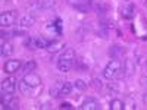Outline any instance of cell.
Segmentation results:
<instances>
[{
    "label": "cell",
    "instance_id": "6da1fadb",
    "mask_svg": "<svg viewBox=\"0 0 147 110\" xmlns=\"http://www.w3.org/2000/svg\"><path fill=\"white\" fill-rule=\"evenodd\" d=\"M122 75H125V70H124V65L119 59L113 57L110 62L106 65L105 70H103V76L109 81H113L116 78H121Z\"/></svg>",
    "mask_w": 147,
    "mask_h": 110
},
{
    "label": "cell",
    "instance_id": "7a4b0ae2",
    "mask_svg": "<svg viewBox=\"0 0 147 110\" xmlns=\"http://www.w3.org/2000/svg\"><path fill=\"white\" fill-rule=\"evenodd\" d=\"M18 19V12L16 10H7V12H2L0 15V23L2 27H10L13 25Z\"/></svg>",
    "mask_w": 147,
    "mask_h": 110
},
{
    "label": "cell",
    "instance_id": "3957f363",
    "mask_svg": "<svg viewBox=\"0 0 147 110\" xmlns=\"http://www.w3.org/2000/svg\"><path fill=\"white\" fill-rule=\"evenodd\" d=\"M18 88H19V91H21L22 94H25V95H31V97L38 95V93H40V90H41V87H31V85H28L24 79H22V81H19Z\"/></svg>",
    "mask_w": 147,
    "mask_h": 110
},
{
    "label": "cell",
    "instance_id": "277c9868",
    "mask_svg": "<svg viewBox=\"0 0 147 110\" xmlns=\"http://www.w3.org/2000/svg\"><path fill=\"white\" fill-rule=\"evenodd\" d=\"M15 88H16L15 78H6L2 82V94H13Z\"/></svg>",
    "mask_w": 147,
    "mask_h": 110
},
{
    "label": "cell",
    "instance_id": "5b68a950",
    "mask_svg": "<svg viewBox=\"0 0 147 110\" xmlns=\"http://www.w3.org/2000/svg\"><path fill=\"white\" fill-rule=\"evenodd\" d=\"M24 81H25L28 85L31 87H41V78L38 75H35L34 72H28L25 73V76H24Z\"/></svg>",
    "mask_w": 147,
    "mask_h": 110
},
{
    "label": "cell",
    "instance_id": "8992f818",
    "mask_svg": "<svg viewBox=\"0 0 147 110\" xmlns=\"http://www.w3.org/2000/svg\"><path fill=\"white\" fill-rule=\"evenodd\" d=\"M21 66H22V63L19 62V60L10 59V60H7V62L5 63V70L7 73H15V72H18L21 69Z\"/></svg>",
    "mask_w": 147,
    "mask_h": 110
},
{
    "label": "cell",
    "instance_id": "52a82bcc",
    "mask_svg": "<svg viewBox=\"0 0 147 110\" xmlns=\"http://www.w3.org/2000/svg\"><path fill=\"white\" fill-rule=\"evenodd\" d=\"M80 107L82 110H99L100 104H99V101L94 100V99H87V100H84V103Z\"/></svg>",
    "mask_w": 147,
    "mask_h": 110
},
{
    "label": "cell",
    "instance_id": "ba28073f",
    "mask_svg": "<svg viewBox=\"0 0 147 110\" xmlns=\"http://www.w3.org/2000/svg\"><path fill=\"white\" fill-rule=\"evenodd\" d=\"M74 62L75 60H63V59H59L57 60V68L60 72H69L72 68H74Z\"/></svg>",
    "mask_w": 147,
    "mask_h": 110
},
{
    "label": "cell",
    "instance_id": "9c48e42d",
    "mask_svg": "<svg viewBox=\"0 0 147 110\" xmlns=\"http://www.w3.org/2000/svg\"><path fill=\"white\" fill-rule=\"evenodd\" d=\"M63 47H66L63 41H50V44L47 46V52L49 53H57L59 50H62Z\"/></svg>",
    "mask_w": 147,
    "mask_h": 110
},
{
    "label": "cell",
    "instance_id": "30bf717a",
    "mask_svg": "<svg viewBox=\"0 0 147 110\" xmlns=\"http://www.w3.org/2000/svg\"><path fill=\"white\" fill-rule=\"evenodd\" d=\"M12 53H13V46H12V43H9V41H2V56H3V57H7V56H10Z\"/></svg>",
    "mask_w": 147,
    "mask_h": 110
},
{
    "label": "cell",
    "instance_id": "8fae6325",
    "mask_svg": "<svg viewBox=\"0 0 147 110\" xmlns=\"http://www.w3.org/2000/svg\"><path fill=\"white\" fill-rule=\"evenodd\" d=\"M34 23H35V18L32 15H25V16H22V19H21V25L24 28H30V27L34 25Z\"/></svg>",
    "mask_w": 147,
    "mask_h": 110
},
{
    "label": "cell",
    "instance_id": "7c38bea8",
    "mask_svg": "<svg viewBox=\"0 0 147 110\" xmlns=\"http://www.w3.org/2000/svg\"><path fill=\"white\" fill-rule=\"evenodd\" d=\"M134 12H136V6L128 5V6H125L124 9H122V16H124L125 19H131L134 16Z\"/></svg>",
    "mask_w": 147,
    "mask_h": 110
},
{
    "label": "cell",
    "instance_id": "4fadbf2b",
    "mask_svg": "<svg viewBox=\"0 0 147 110\" xmlns=\"http://www.w3.org/2000/svg\"><path fill=\"white\" fill-rule=\"evenodd\" d=\"M62 85H63V81H57L55 84V87L50 90V95L52 97H60V88H62Z\"/></svg>",
    "mask_w": 147,
    "mask_h": 110
},
{
    "label": "cell",
    "instance_id": "5bb4252c",
    "mask_svg": "<svg viewBox=\"0 0 147 110\" xmlns=\"http://www.w3.org/2000/svg\"><path fill=\"white\" fill-rule=\"evenodd\" d=\"M53 5H55V0H38L34 6L38 9H46V7H50Z\"/></svg>",
    "mask_w": 147,
    "mask_h": 110
},
{
    "label": "cell",
    "instance_id": "9a60e30c",
    "mask_svg": "<svg viewBox=\"0 0 147 110\" xmlns=\"http://www.w3.org/2000/svg\"><path fill=\"white\" fill-rule=\"evenodd\" d=\"M71 91H72V84L65 81V82H63V85H62V88H60V97L69 95V94H71Z\"/></svg>",
    "mask_w": 147,
    "mask_h": 110
},
{
    "label": "cell",
    "instance_id": "2e32d148",
    "mask_svg": "<svg viewBox=\"0 0 147 110\" xmlns=\"http://www.w3.org/2000/svg\"><path fill=\"white\" fill-rule=\"evenodd\" d=\"M124 107H125L124 101H121V100H118V99H115V100L110 101V109H112V110H124Z\"/></svg>",
    "mask_w": 147,
    "mask_h": 110
},
{
    "label": "cell",
    "instance_id": "e0dca14e",
    "mask_svg": "<svg viewBox=\"0 0 147 110\" xmlns=\"http://www.w3.org/2000/svg\"><path fill=\"white\" fill-rule=\"evenodd\" d=\"M25 46H27V48H31V50L38 48L37 47V37H28V38L25 40Z\"/></svg>",
    "mask_w": 147,
    "mask_h": 110
},
{
    "label": "cell",
    "instance_id": "ac0fdd59",
    "mask_svg": "<svg viewBox=\"0 0 147 110\" xmlns=\"http://www.w3.org/2000/svg\"><path fill=\"white\" fill-rule=\"evenodd\" d=\"M50 44V41H49L47 38H44V37H37V47H41V48H47V46Z\"/></svg>",
    "mask_w": 147,
    "mask_h": 110
},
{
    "label": "cell",
    "instance_id": "d6986e66",
    "mask_svg": "<svg viewBox=\"0 0 147 110\" xmlns=\"http://www.w3.org/2000/svg\"><path fill=\"white\" fill-rule=\"evenodd\" d=\"M124 52H125V50H124V48H122L121 46H113L112 48H110V52H109V53L112 54L113 57H116V59H118V56H119L121 53H124Z\"/></svg>",
    "mask_w": 147,
    "mask_h": 110
},
{
    "label": "cell",
    "instance_id": "ffe728a7",
    "mask_svg": "<svg viewBox=\"0 0 147 110\" xmlns=\"http://www.w3.org/2000/svg\"><path fill=\"white\" fill-rule=\"evenodd\" d=\"M94 9H96V12H97L99 15H105L106 12H107V6L103 5V3H97V5L94 6Z\"/></svg>",
    "mask_w": 147,
    "mask_h": 110
},
{
    "label": "cell",
    "instance_id": "44dd1931",
    "mask_svg": "<svg viewBox=\"0 0 147 110\" xmlns=\"http://www.w3.org/2000/svg\"><path fill=\"white\" fill-rule=\"evenodd\" d=\"M74 87H75L78 91H84L85 88H87V84H85L82 79H77L75 82H74Z\"/></svg>",
    "mask_w": 147,
    "mask_h": 110
},
{
    "label": "cell",
    "instance_id": "7402d4cb",
    "mask_svg": "<svg viewBox=\"0 0 147 110\" xmlns=\"http://www.w3.org/2000/svg\"><path fill=\"white\" fill-rule=\"evenodd\" d=\"M35 62H27L25 65H24V68H22V70L25 72V73H28V72H32L34 69H35Z\"/></svg>",
    "mask_w": 147,
    "mask_h": 110
},
{
    "label": "cell",
    "instance_id": "603a6c76",
    "mask_svg": "<svg viewBox=\"0 0 147 110\" xmlns=\"http://www.w3.org/2000/svg\"><path fill=\"white\" fill-rule=\"evenodd\" d=\"M68 3H71L72 6H77V5H90L91 0H68Z\"/></svg>",
    "mask_w": 147,
    "mask_h": 110
},
{
    "label": "cell",
    "instance_id": "cb8c5ba5",
    "mask_svg": "<svg viewBox=\"0 0 147 110\" xmlns=\"http://www.w3.org/2000/svg\"><path fill=\"white\" fill-rule=\"evenodd\" d=\"M19 107V101L18 100H13V99H12L7 104H6V109H18Z\"/></svg>",
    "mask_w": 147,
    "mask_h": 110
},
{
    "label": "cell",
    "instance_id": "d4e9b609",
    "mask_svg": "<svg viewBox=\"0 0 147 110\" xmlns=\"http://www.w3.org/2000/svg\"><path fill=\"white\" fill-rule=\"evenodd\" d=\"M78 12H81V13H87L88 12V5H77V6H74Z\"/></svg>",
    "mask_w": 147,
    "mask_h": 110
},
{
    "label": "cell",
    "instance_id": "484cf974",
    "mask_svg": "<svg viewBox=\"0 0 147 110\" xmlns=\"http://www.w3.org/2000/svg\"><path fill=\"white\" fill-rule=\"evenodd\" d=\"M12 34L16 35V37H19V35H25V31H24V30H15Z\"/></svg>",
    "mask_w": 147,
    "mask_h": 110
},
{
    "label": "cell",
    "instance_id": "4316f807",
    "mask_svg": "<svg viewBox=\"0 0 147 110\" xmlns=\"http://www.w3.org/2000/svg\"><path fill=\"white\" fill-rule=\"evenodd\" d=\"M60 109H72V104L68 103V101H65V103L60 104Z\"/></svg>",
    "mask_w": 147,
    "mask_h": 110
},
{
    "label": "cell",
    "instance_id": "83f0119b",
    "mask_svg": "<svg viewBox=\"0 0 147 110\" xmlns=\"http://www.w3.org/2000/svg\"><path fill=\"white\" fill-rule=\"evenodd\" d=\"M41 107H43V109H49V107H50V104H49V103H46V104H43Z\"/></svg>",
    "mask_w": 147,
    "mask_h": 110
}]
</instances>
